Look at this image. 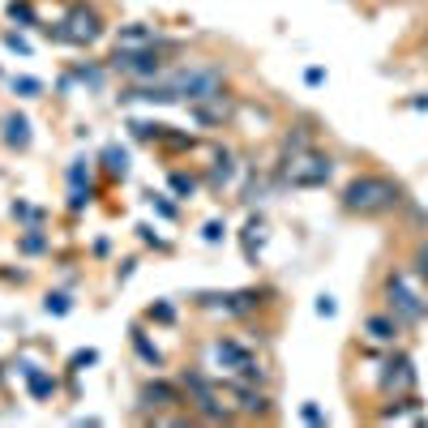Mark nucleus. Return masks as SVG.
Returning <instances> with one entry per match:
<instances>
[{
    "mask_svg": "<svg viewBox=\"0 0 428 428\" xmlns=\"http://www.w3.org/2000/svg\"><path fill=\"white\" fill-rule=\"evenodd\" d=\"M334 313H339L334 296H321V300H317V317H334Z\"/></svg>",
    "mask_w": 428,
    "mask_h": 428,
    "instance_id": "nucleus-30",
    "label": "nucleus"
},
{
    "mask_svg": "<svg viewBox=\"0 0 428 428\" xmlns=\"http://www.w3.org/2000/svg\"><path fill=\"white\" fill-rule=\"evenodd\" d=\"M411 107H428V94H416V99H411Z\"/></svg>",
    "mask_w": 428,
    "mask_h": 428,
    "instance_id": "nucleus-34",
    "label": "nucleus"
},
{
    "mask_svg": "<svg viewBox=\"0 0 428 428\" xmlns=\"http://www.w3.org/2000/svg\"><path fill=\"white\" fill-rule=\"evenodd\" d=\"M364 330H368L373 343H394L398 339V317H368Z\"/></svg>",
    "mask_w": 428,
    "mask_h": 428,
    "instance_id": "nucleus-12",
    "label": "nucleus"
},
{
    "mask_svg": "<svg viewBox=\"0 0 428 428\" xmlns=\"http://www.w3.org/2000/svg\"><path fill=\"white\" fill-rule=\"evenodd\" d=\"M111 69L125 73V77H154V73L163 69V61H159V52H154V47H116Z\"/></svg>",
    "mask_w": 428,
    "mask_h": 428,
    "instance_id": "nucleus-6",
    "label": "nucleus"
},
{
    "mask_svg": "<svg viewBox=\"0 0 428 428\" xmlns=\"http://www.w3.org/2000/svg\"><path fill=\"white\" fill-rule=\"evenodd\" d=\"M13 90L26 94V99H34V94L43 90V82H39V77H13Z\"/></svg>",
    "mask_w": 428,
    "mask_h": 428,
    "instance_id": "nucleus-20",
    "label": "nucleus"
},
{
    "mask_svg": "<svg viewBox=\"0 0 428 428\" xmlns=\"http://www.w3.org/2000/svg\"><path fill=\"white\" fill-rule=\"evenodd\" d=\"M381 390L385 394H411L416 390V368L407 356H390V364H385V373H381Z\"/></svg>",
    "mask_w": 428,
    "mask_h": 428,
    "instance_id": "nucleus-7",
    "label": "nucleus"
},
{
    "mask_svg": "<svg viewBox=\"0 0 428 428\" xmlns=\"http://www.w3.org/2000/svg\"><path fill=\"white\" fill-rule=\"evenodd\" d=\"M403 202V189L390 176H356L343 189V206L352 214H381Z\"/></svg>",
    "mask_w": 428,
    "mask_h": 428,
    "instance_id": "nucleus-1",
    "label": "nucleus"
},
{
    "mask_svg": "<svg viewBox=\"0 0 428 428\" xmlns=\"http://www.w3.org/2000/svg\"><path fill=\"white\" fill-rule=\"evenodd\" d=\"M5 142L17 146V150H26V146H30V120H26V116H17V111L5 116Z\"/></svg>",
    "mask_w": 428,
    "mask_h": 428,
    "instance_id": "nucleus-10",
    "label": "nucleus"
},
{
    "mask_svg": "<svg viewBox=\"0 0 428 428\" xmlns=\"http://www.w3.org/2000/svg\"><path fill=\"white\" fill-rule=\"evenodd\" d=\"M231 394L240 398V411H244V416H266V411H270L266 390H257L253 381H236V385H231Z\"/></svg>",
    "mask_w": 428,
    "mask_h": 428,
    "instance_id": "nucleus-8",
    "label": "nucleus"
},
{
    "mask_svg": "<svg viewBox=\"0 0 428 428\" xmlns=\"http://www.w3.org/2000/svg\"><path fill=\"white\" fill-rule=\"evenodd\" d=\"M26 381H30V394H34V398L56 394V377H52V373H43V368H34V373H30Z\"/></svg>",
    "mask_w": 428,
    "mask_h": 428,
    "instance_id": "nucleus-17",
    "label": "nucleus"
},
{
    "mask_svg": "<svg viewBox=\"0 0 428 428\" xmlns=\"http://www.w3.org/2000/svg\"><path fill=\"white\" fill-rule=\"evenodd\" d=\"M150 317H154V321H176V308H171V304H154Z\"/></svg>",
    "mask_w": 428,
    "mask_h": 428,
    "instance_id": "nucleus-29",
    "label": "nucleus"
},
{
    "mask_svg": "<svg viewBox=\"0 0 428 428\" xmlns=\"http://www.w3.org/2000/svg\"><path fill=\"white\" fill-rule=\"evenodd\" d=\"M120 47H154V30L142 26V22H133L120 30Z\"/></svg>",
    "mask_w": 428,
    "mask_h": 428,
    "instance_id": "nucleus-13",
    "label": "nucleus"
},
{
    "mask_svg": "<svg viewBox=\"0 0 428 428\" xmlns=\"http://www.w3.org/2000/svg\"><path fill=\"white\" fill-rule=\"evenodd\" d=\"M420 420V403L407 398V407H394V411H381V424H411Z\"/></svg>",
    "mask_w": 428,
    "mask_h": 428,
    "instance_id": "nucleus-16",
    "label": "nucleus"
},
{
    "mask_svg": "<svg viewBox=\"0 0 428 428\" xmlns=\"http://www.w3.org/2000/svg\"><path fill=\"white\" fill-rule=\"evenodd\" d=\"M103 167H107V176H116V180H125L129 176V150L125 146H103Z\"/></svg>",
    "mask_w": 428,
    "mask_h": 428,
    "instance_id": "nucleus-11",
    "label": "nucleus"
},
{
    "mask_svg": "<svg viewBox=\"0 0 428 428\" xmlns=\"http://www.w3.org/2000/svg\"><path fill=\"white\" fill-rule=\"evenodd\" d=\"M5 43H9L13 52H22V56H30V43H26V39H22V34H13V30H9V34H5Z\"/></svg>",
    "mask_w": 428,
    "mask_h": 428,
    "instance_id": "nucleus-31",
    "label": "nucleus"
},
{
    "mask_svg": "<svg viewBox=\"0 0 428 428\" xmlns=\"http://www.w3.org/2000/svg\"><path fill=\"white\" fill-rule=\"evenodd\" d=\"M86 159H73V167H69V184H82L86 176H90V167H82Z\"/></svg>",
    "mask_w": 428,
    "mask_h": 428,
    "instance_id": "nucleus-26",
    "label": "nucleus"
},
{
    "mask_svg": "<svg viewBox=\"0 0 428 428\" xmlns=\"http://www.w3.org/2000/svg\"><path fill=\"white\" fill-rule=\"evenodd\" d=\"M171 193H180V202H189L193 193H197V180L184 176V171H171Z\"/></svg>",
    "mask_w": 428,
    "mask_h": 428,
    "instance_id": "nucleus-19",
    "label": "nucleus"
},
{
    "mask_svg": "<svg viewBox=\"0 0 428 428\" xmlns=\"http://www.w3.org/2000/svg\"><path fill=\"white\" fill-rule=\"evenodd\" d=\"M223 231H227V227H223L219 219H210V223H206V231H202V236H206L210 244H219V240H223Z\"/></svg>",
    "mask_w": 428,
    "mask_h": 428,
    "instance_id": "nucleus-27",
    "label": "nucleus"
},
{
    "mask_svg": "<svg viewBox=\"0 0 428 428\" xmlns=\"http://www.w3.org/2000/svg\"><path fill=\"white\" fill-rule=\"evenodd\" d=\"M142 403L159 411V407H171V403H180V390H176V385H167V381H150L146 390H142Z\"/></svg>",
    "mask_w": 428,
    "mask_h": 428,
    "instance_id": "nucleus-9",
    "label": "nucleus"
},
{
    "mask_svg": "<svg viewBox=\"0 0 428 428\" xmlns=\"http://www.w3.org/2000/svg\"><path fill=\"white\" fill-rule=\"evenodd\" d=\"M133 347H138V356H142L146 364H154V368H159V364H163V352H159V347H154V343H150V339L142 334V330H138V325H133Z\"/></svg>",
    "mask_w": 428,
    "mask_h": 428,
    "instance_id": "nucleus-15",
    "label": "nucleus"
},
{
    "mask_svg": "<svg viewBox=\"0 0 428 428\" xmlns=\"http://www.w3.org/2000/svg\"><path fill=\"white\" fill-rule=\"evenodd\" d=\"M52 39H61V43H77V47H86V43H94V39L103 34V22H99V13L94 9H86V5H77V9H69V17L56 30H47Z\"/></svg>",
    "mask_w": 428,
    "mask_h": 428,
    "instance_id": "nucleus-5",
    "label": "nucleus"
},
{
    "mask_svg": "<svg viewBox=\"0 0 428 428\" xmlns=\"http://www.w3.org/2000/svg\"><path fill=\"white\" fill-rule=\"evenodd\" d=\"M167 94L171 99H189V103H206V99H219L223 94V73L219 69H176L167 77Z\"/></svg>",
    "mask_w": 428,
    "mask_h": 428,
    "instance_id": "nucleus-2",
    "label": "nucleus"
},
{
    "mask_svg": "<svg viewBox=\"0 0 428 428\" xmlns=\"http://www.w3.org/2000/svg\"><path fill=\"white\" fill-rule=\"evenodd\" d=\"M146 202H150L154 210H159V214H163V219H176V206H171V202H163V197H159V193H146Z\"/></svg>",
    "mask_w": 428,
    "mask_h": 428,
    "instance_id": "nucleus-24",
    "label": "nucleus"
},
{
    "mask_svg": "<svg viewBox=\"0 0 428 428\" xmlns=\"http://www.w3.org/2000/svg\"><path fill=\"white\" fill-rule=\"evenodd\" d=\"M231 171H236V163H231V154L223 150V154H219V163H214V171H210V184H214V189H223V184L231 180Z\"/></svg>",
    "mask_w": 428,
    "mask_h": 428,
    "instance_id": "nucleus-18",
    "label": "nucleus"
},
{
    "mask_svg": "<svg viewBox=\"0 0 428 428\" xmlns=\"http://www.w3.org/2000/svg\"><path fill=\"white\" fill-rule=\"evenodd\" d=\"M9 17H13V22H34V9L26 5V0H13V5H9Z\"/></svg>",
    "mask_w": 428,
    "mask_h": 428,
    "instance_id": "nucleus-22",
    "label": "nucleus"
},
{
    "mask_svg": "<svg viewBox=\"0 0 428 428\" xmlns=\"http://www.w3.org/2000/svg\"><path fill=\"white\" fill-rule=\"evenodd\" d=\"M304 82H308V86H321V82H325V73H321V69H308V73H304Z\"/></svg>",
    "mask_w": 428,
    "mask_h": 428,
    "instance_id": "nucleus-33",
    "label": "nucleus"
},
{
    "mask_svg": "<svg viewBox=\"0 0 428 428\" xmlns=\"http://www.w3.org/2000/svg\"><path fill=\"white\" fill-rule=\"evenodd\" d=\"M300 416H304L308 424H325V416H321V407H317V403H304V407H300Z\"/></svg>",
    "mask_w": 428,
    "mask_h": 428,
    "instance_id": "nucleus-28",
    "label": "nucleus"
},
{
    "mask_svg": "<svg viewBox=\"0 0 428 428\" xmlns=\"http://www.w3.org/2000/svg\"><path fill=\"white\" fill-rule=\"evenodd\" d=\"M385 300H390V313L398 321H424L428 304H424V291L416 287V279L407 270H394L390 283H385Z\"/></svg>",
    "mask_w": 428,
    "mask_h": 428,
    "instance_id": "nucleus-3",
    "label": "nucleus"
},
{
    "mask_svg": "<svg viewBox=\"0 0 428 428\" xmlns=\"http://www.w3.org/2000/svg\"><path fill=\"white\" fill-rule=\"evenodd\" d=\"M43 308H47V313H56V317H61V313H69V296H65V291H52Z\"/></svg>",
    "mask_w": 428,
    "mask_h": 428,
    "instance_id": "nucleus-21",
    "label": "nucleus"
},
{
    "mask_svg": "<svg viewBox=\"0 0 428 428\" xmlns=\"http://www.w3.org/2000/svg\"><path fill=\"white\" fill-rule=\"evenodd\" d=\"M261 240H266V223L253 214L248 227H244V253H248V261H257V253H261Z\"/></svg>",
    "mask_w": 428,
    "mask_h": 428,
    "instance_id": "nucleus-14",
    "label": "nucleus"
},
{
    "mask_svg": "<svg viewBox=\"0 0 428 428\" xmlns=\"http://www.w3.org/2000/svg\"><path fill=\"white\" fill-rule=\"evenodd\" d=\"M94 360H99V352H77V356H73V368H86V364H94Z\"/></svg>",
    "mask_w": 428,
    "mask_h": 428,
    "instance_id": "nucleus-32",
    "label": "nucleus"
},
{
    "mask_svg": "<svg viewBox=\"0 0 428 428\" xmlns=\"http://www.w3.org/2000/svg\"><path fill=\"white\" fill-rule=\"evenodd\" d=\"M47 248V240L39 236V227H30V236H22V253H43Z\"/></svg>",
    "mask_w": 428,
    "mask_h": 428,
    "instance_id": "nucleus-23",
    "label": "nucleus"
},
{
    "mask_svg": "<svg viewBox=\"0 0 428 428\" xmlns=\"http://www.w3.org/2000/svg\"><path fill=\"white\" fill-rule=\"evenodd\" d=\"M330 176H334V159L308 146L304 154H296V159H287L283 184H291V189H317V184H325Z\"/></svg>",
    "mask_w": 428,
    "mask_h": 428,
    "instance_id": "nucleus-4",
    "label": "nucleus"
},
{
    "mask_svg": "<svg viewBox=\"0 0 428 428\" xmlns=\"http://www.w3.org/2000/svg\"><path fill=\"white\" fill-rule=\"evenodd\" d=\"M416 275H420V279L428 283V240H424V244L416 248Z\"/></svg>",
    "mask_w": 428,
    "mask_h": 428,
    "instance_id": "nucleus-25",
    "label": "nucleus"
}]
</instances>
